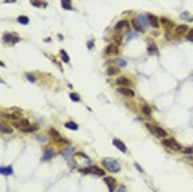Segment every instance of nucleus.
Wrapping results in <instances>:
<instances>
[{"instance_id":"2","label":"nucleus","mask_w":193,"mask_h":192,"mask_svg":"<svg viewBox=\"0 0 193 192\" xmlns=\"http://www.w3.org/2000/svg\"><path fill=\"white\" fill-rule=\"evenodd\" d=\"M162 146L167 147V151H182V149H183L180 144L177 142V139H173V137H165V139H162Z\"/></svg>"},{"instance_id":"31","label":"nucleus","mask_w":193,"mask_h":192,"mask_svg":"<svg viewBox=\"0 0 193 192\" xmlns=\"http://www.w3.org/2000/svg\"><path fill=\"white\" fill-rule=\"evenodd\" d=\"M69 98H71V101H78V103L81 101V96H79L78 93H71V94H69Z\"/></svg>"},{"instance_id":"27","label":"nucleus","mask_w":193,"mask_h":192,"mask_svg":"<svg viewBox=\"0 0 193 192\" xmlns=\"http://www.w3.org/2000/svg\"><path fill=\"white\" fill-rule=\"evenodd\" d=\"M180 17H182V20H185V22H191V20H193V17H191L188 12H182Z\"/></svg>"},{"instance_id":"8","label":"nucleus","mask_w":193,"mask_h":192,"mask_svg":"<svg viewBox=\"0 0 193 192\" xmlns=\"http://www.w3.org/2000/svg\"><path fill=\"white\" fill-rule=\"evenodd\" d=\"M117 93L122 94V96H125V98H134V96H136L134 89H131V88H122V86H117Z\"/></svg>"},{"instance_id":"29","label":"nucleus","mask_w":193,"mask_h":192,"mask_svg":"<svg viewBox=\"0 0 193 192\" xmlns=\"http://www.w3.org/2000/svg\"><path fill=\"white\" fill-rule=\"evenodd\" d=\"M60 56H61V60L65 61V63H68V61H69V56H68V53H66L65 50H61V51H60Z\"/></svg>"},{"instance_id":"10","label":"nucleus","mask_w":193,"mask_h":192,"mask_svg":"<svg viewBox=\"0 0 193 192\" xmlns=\"http://www.w3.org/2000/svg\"><path fill=\"white\" fill-rule=\"evenodd\" d=\"M55 156H56V152L53 151L51 147H46L45 152H43V156H41V161H50V159H53Z\"/></svg>"},{"instance_id":"24","label":"nucleus","mask_w":193,"mask_h":192,"mask_svg":"<svg viewBox=\"0 0 193 192\" xmlns=\"http://www.w3.org/2000/svg\"><path fill=\"white\" fill-rule=\"evenodd\" d=\"M0 172H2V176H13L12 167H0Z\"/></svg>"},{"instance_id":"7","label":"nucleus","mask_w":193,"mask_h":192,"mask_svg":"<svg viewBox=\"0 0 193 192\" xmlns=\"http://www.w3.org/2000/svg\"><path fill=\"white\" fill-rule=\"evenodd\" d=\"M115 85L122 86V88H131L132 81H131V78H127V76H117V78H115Z\"/></svg>"},{"instance_id":"23","label":"nucleus","mask_w":193,"mask_h":192,"mask_svg":"<svg viewBox=\"0 0 193 192\" xmlns=\"http://www.w3.org/2000/svg\"><path fill=\"white\" fill-rule=\"evenodd\" d=\"M160 23H163V25L167 27V30H170V28L173 27V22H172V20H168V18H165V17H162V18H160Z\"/></svg>"},{"instance_id":"26","label":"nucleus","mask_w":193,"mask_h":192,"mask_svg":"<svg viewBox=\"0 0 193 192\" xmlns=\"http://www.w3.org/2000/svg\"><path fill=\"white\" fill-rule=\"evenodd\" d=\"M141 109H142V114H145V116H149V118L152 116V111H150V108H149L145 103L142 104V108H141Z\"/></svg>"},{"instance_id":"11","label":"nucleus","mask_w":193,"mask_h":192,"mask_svg":"<svg viewBox=\"0 0 193 192\" xmlns=\"http://www.w3.org/2000/svg\"><path fill=\"white\" fill-rule=\"evenodd\" d=\"M147 17H149V22H150V27H153V28H160V20L155 17V15H152V13H147Z\"/></svg>"},{"instance_id":"4","label":"nucleus","mask_w":193,"mask_h":192,"mask_svg":"<svg viewBox=\"0 0 193 192\" xmlns=\"http://www.w3.org/2000/svg\"><path fill=\"white\" fill-rule=\"evenodd\" d=\"M145 126H147V129L153 134V136H157V137H160V139H165L168 136L167 131H165V129H162L160 126H152V124H149V123L145 124Z\"/></svg>"},{"instance_id":"6","label":"nucleus","mask_w":193,"mask_h":192,"mask_svg":"<svg viewBox=\"0 0 193 192\" xmlns=\"http://www.w3.org/2000/svg\"><path fill=\"white\" fill-rule=\"evenodd\" d=\"M136 20H137V23H139V25H141V27H142L145 32H147V28L150 27V22H149V17H147V13H145V15H144V13H139V15L136 17Z\"/></svg>"},{"instance_id":"14","label":"nucleus","mask_w":193,"mask_h":192,"mask_svg":"<svg viewBox=\"0 0 193 192\" xmlns=\"http://www.w3.org/2000/svg\"><path fill=\"white\" fill-rule=\"evenodd\" d=\"M104 53H106V55H117V53H119V46L115 45V43H112V45H109V46L104 50Z\"/></svg>"},{"instance_id":"28","label":"nucleus","mask_w":193,"mask_h":192,"mask_svg":"<svg viewBox=\"0 0 193 192\" xmlns=\"http://www.w3.org/2000/svg\"><path fill=\"white\" fill-rule=\"evenodd\" d=\"M17 20H18V23H22V25H28V22H30V20H28V17H25V15H20Z\"/></svg>"},{"instance_id":"32","label":"nucleus","mask_w":193,"mask_h":192,"mask_svg":"<svg viewBox=\"0 0 193 192\" xmlns=\"http://www.w3.org/2000/svg\"><path fill=\"white\" fill-rule=\"evenodd\" d=\"M185 38L188 41H193V28H190V30H188V33L185 35Z\"/></svg>"},{"instance_id":"35","label":"nucleus","mask_w":193,"mask_h":192,"mask_svg":"<svg viewBox=\"0 0 193 192\" xmlns=\"http://www.w3.org/2000/svg\"><path fill=\"white\" fill-rule=\"evenodd\" d=\"M36 141H40V142H46V141H48V137H46V136H36Z\"/></svg>"},{"instance_id":"16","label":"nucleus","mask_w":193,"mask_h":192,"mask_svg":"<svg viewBox=\"0 0 193 192\" xmlns=\"http://www.w3.org/2000/svg\"><path fill=\"white\" fill-rule=\"evenodd\" d=\"M147 51L149 55H153V56H158V48L153 41H149V46H147Z\"/></svg>"},{"instance_id":"25","label":"nucleus","mask_w":193,"mask_h":192,"mask_svg":"<svg viewBox=\"0 0 193 192\" xmlns=\"http://www.w3.org/2000/svg\"><path fill=\"white\" fill-rule=\"evenodd\" d=\"M61 5H63V8H66V10H74V7L71 5V0H61Z\"/></svg>"},{"instance_id":"1","label":"nucleus","mask_w":193,"mask_h":192,"mask_svg":"<svg viewBox=\"0 0 193 192\" xmlns=\"http://www.w3.org/2000/svg\"><path fill=\"white\" fill-rule=\"evenodd\" d=\"M103 167H104V169H107L109 172H119L120 171L119 161L112 159V157H106V159H103Z\"/></svg>"},{"instance_id":"34","label":"nucleus","mask_w":193,"mask_h":192,"mask_svg":"<svg viewBox=\"0 0 193 192\" xmlns=\"http://www.w3.org/2000/svg\"><path fill=\"white\" fill-rule=\"evenodd\" d=\"M2 133L3 134H12V128H7L5 124H2Z\"/></svg>"},{"instance_id":"30","label":"nucleus","mask_w":193,"mask_h":192,"mask_svg":"<svg viewBox=\"0 0 193 192\" xmlns=\"http://www.w3.org/2000/svg\"><path fill=\"white\" fill-rule=\"evenodd\" d=\"M50 136H51L53 139H56V141H58V139H60V133H58L56 129H50Z\"/></svg>"},{"instance_id":"5","label":"nucleus","mask_w":193,"mask_h":192,"mask_svg":"<svg viewBox=\"0 0 193 192\" xmlns=\"http://www.w3.org/2000/svg\"><path fill=\"white\" fill-rule=\"evenodd\" d=\"M2 40H3V43H7V45H15V43L20 41V37L15 35V33H3Z\"/></svg>"},{"instance_id":"20","label":"nucleus","mask_w":193,"mask_h":192,"mask_svg":"<svg viewBox=\"0 0 193 192\" xmlns=\"http://www.w3.org/2000/svg\"><path fill=\"white\" fill-rule=\"evenodd\" d=\"M30 3L33 7H41V8H46L48 3L45 2V0H30Z\"/></svg>"},{"instance_id":"13","label":"nucleus","mask_w":193,"mask_h":192,"mask_svg":"<svg viewBox=\"0 0 193 192\" xmlns=\"http://www.w3.org/2000/svg\"><path fill=\"white\" fill-rule=\"evenodd\" d=\"M112 144H114L115 147H117V149H119L120 152H127V146H125V144H124L122 141H120V139H117V137L112 139Z\"/></svg>"},{"instance_id":"37","label":"nucleus","mask_w":193,"mask_h":192,"mask_svg":"<svg viewBox=\"0 0 193 192\" xmlns=\"http://www.w3.org/2000/svg\"><path fill=\"white\" fill-rule=\"evenodd\" d=\"M115 192H127V189H125L124 185H119V187H117V190H115Z\"/></svg>"},{"instance_id":"18","label":"nucleus","mask_w":193,"mask_h":192,"mask_svg":"<svg viewBox=\"0 0 193 192\" xmlns=\"http://www.w3.org/2000/svg\"><path fill=\"white\" fill-rule=\"evenodd\" d=\"M129 25H131V23H129V20H120V22L115 23V32H122V28L129 27Z\"/></svg>"},{"instance_id":"17","label":"nucleus","mask_w":193,"mask_h":192,"mask_svg":"<svg viewBox=\"0 0 193 192\" xmlns=\"http://www.w3.org/2000/svg\"><path fill=\"white\" fill-rule=\"evenodd\" d=\"M61 154H63V157H66V159H68V157H71L73 154H76V149H74L73 146H68L66 149H63Z\"/></svg>"},{"instance_id":"33","label":"nucleus","mask_w":193,"mask_h":192,"mask_svg":"<svg viewBox=\"0 0 193 192\" xmlns=\"http://www.w3.org/2000/svg\"><path fill=\"white\" fill-rule=\"evenodd\" d=\"M180 152H183V154H188V156H190V154H193V147H183Z\"/></svg>"},{"instance_id":"9","label":"nucleus","mask_w":193,"mask_h":192,"mask_svg":"<svg viewBox=\"0 0 193 192\" xmlns=\"http://www.w3.org/2000/svg\"><path fill=\"white\" fill-rule=\"evenodd\" d=\"M104 182L107 184V187H109L111 192H115V189H117V182H115L114 177H107V176H106V177H104Z\"/></svg>"},{"instance_id":"21","label":"nucleus","mask_w":193,"mask_h":192,"mask_svg":"<svg viewBox=\"0 0 193 192\" xmlns=\"http://www.w3.org/2000/svg\"><path fill=\"white\" fill-rule=\"evenodd\" d=\"M117 73H119V66H109L107 68V75L109 76H117Z\"/></svg>"},{"instance_id":"36","label":"nucleus","mask_w":193,"mask_h":192,"mask_svg":"<svg viewBox=\"0 0 193 192\" xmlns=\"http://www.w3.org/2000/svg\"><path fill=\"white\" fill-rule=\"evenodd\" d=\"M25 76H27V78L30 80V81H31V83H35V81H36V80H35V76H33V75H30V73H27Z\"/></svg>"},{"instance_id":"3","label":"nucleus","mask_w":193,"mask_h":192,"mask_svg":"<svg viewBox=\"0 0 193 192\" xmlns=\"http://www.w3.org/2000/svg\"><path fill=\"white\" fill-rule=\"evenodd\" d=\"M81 174H94V176H98V177H106V172L101 169V167L98 166H89V167H81L79 169Z\"/></svg>"},{"instance_id":"15","label":"nucleus","mask_w":193,"mask_h":192,"mask_svg":"<svg viewBox=\"0 0 193 192\" xmlns=\"http://www.w3.org/2000/svg\"><path fill=\"white\" fill-rule=\"evenodd\" d=\"M13 124H15L17 128H20L22 131H25L27 128H30V121H28V119H18V121L13 123Z\"/></svg>"},{"instance_id":"38","label":"nucleus","mask_w":193,"mask_h":192,"mask_svg":"<svg viewBox=\"0 0 193 192\" xmlns=\"http://www.w3.org/2000/svg\"><path fill=\"white\" fill-rule=\"evenodd\" d=\"M88 48H89V50H91V48H94V40H89L88 41Z\"/></svg>"},{"instance_id":"12","label":"nucleus","mask_w":193,"mask_h":192,"mask_svg":"<svg viewBox=\"0 0 193 192\" xmlns=\"http://www.w3.org/2000/svg\"><path fill=\"white\" fill-rule=\"evenodd\" d=\"M188 30H190V28H188L187 25H178L175 28V35L177 37H185L187 33H188Z\"/></svg>"},{"instance_id":"19","label":"nucleus","mask_w":193,"mask_h":192,"mask_svg":"<svg viewBox=\"0 0 193 192\" xmlns=\"http://www.w3.org/2000/svg\"><path fill=\"white\" fill-rule=\"evenodd\" d=\"M114 65L119 66V68H125V66H127V61L124 58H120V56H117V58H114Z\"/></svg>"},{"instance_id":"22","label":"nucleus","mask_w":193,"mask_h":192,"mask_svg":"<svg viewBox=\"0 0 193 192\" xmlns=\"http://www.w3.org/2000/svg\"><path fill=\"white\" fill-rule=\"evenodd\" d=\"M65 126L68 128V129H71V131H78V129H79V126H78L76 123H73V121H66Z\"/></svg>"},{"instance_id":"39","label":"nucleus","mask_w":193,"mask_h":192,"mask_svg":"<svg viewBox=\"0 0 193 192\" xmlns=\"http://www.w3.org/2000/svg\"><path fill=\"white\" fill-rule=\"evenodd\" d=\"M5 2H7V3H15L17 0H5Z\"/></svg>"}]
</instances>
